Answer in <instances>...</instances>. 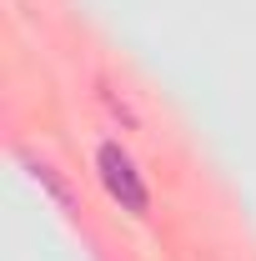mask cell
I'll return each mask as SVG.
<instances>
[{
    "label": "cell",
    "mask_w": 256,
    "mask_h": 261,
    "mask_svg": "<svg viewBox=\"0 0 256 261\" xmlns=\"http://www.w3.org/2000/svg\"><path fill=\"white\" fill-rule=\"evenodd\" d=\"M96 171H100V181H106V191L116 196L126 211H136V216H141V211L151 206V196H146V181H141L136 161H131L116 141H106V146L96 151Z\"/></svg>",
    "instance_id": "1"
}]
</instances>
